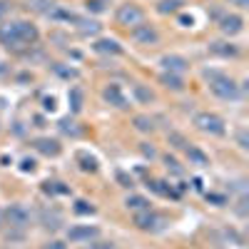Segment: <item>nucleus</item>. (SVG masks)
Segmentation results:
<instances>
[{"label":"nucleus","mask_w":249,"mask_h":249,"mask_svg":"<svg viewBox=\"0 0 249 249\" xmlns=\"http://www.w3.org/2000/svg\"><path fill=\"white\" fill-rule=\"evenodd\" d=\"M88 10L90 13H102V10H105V5H107V0H88Z\"/></svg>","instance_id":"473e14b6"},{"label":"nucleus","mask_w":249,"mask_h":249,"mask_svg":"<svg viewBox=\"0 0 249 249\" xmlns=\"http://www.w3.org/2000/svg\"><path fill=\"white\" fill-rule=\"evenodd\" d=\"M30 210L25 204H20V202H15V204H10L8 210L3 212V219H8V224L10 227H15V230H25V227L30 224Z\"/></svg>","instance_id":"423d86ee"},{"label":"nucleus","mask_w":249,"mask_h":249,"mask_svg":"<svg viewBox=\"0 0 249 249\" xmlns=\"http://www.w3.org/2000/svg\"><path fill=\"white\" fill-rule=\"evenodd\" d=\"M82 100H85V95H82L80 88H70L68 90V102H70V112L72 115H80L82 112Z\"/></svg>","instance_id":"aec40b11"},{"label":"nucleus","mask_w":249,"mask_h":249,"mask_svg":"<svg viewBox=\"0 0 249 249\" xmlns=\"http://www.w3.org/2000/svg\"><path fill=\"white\" fill-rule=\"evenodd\" d=\"M43 224L48 227V230H57V227H60V212L57 210H45L43 212Z\"/></svg>","instance_id":"c85d7f7f"},{"label":"nucleus","mask_w":249,"mask_h":249,"mask_svg":"<svg viewBox=\"0 0 249 249\" xmlns=\"http://www.w3.org/2000/svg\"><path fill=\"white\" fill-rule=\"evenodd\" d=\"M232 5H237V8H247L249 5V0H230Z\"/></svg>","instance_id":"37998d69"},{"label":"nucleus","mask_w":249,"mask_h":249,"mask_svg":"<svg viewBox=\"0 0 249 249\" xmlns=\"http://www.w3.org/2000/svg\"><path fill=\"white\" fill-rule=\"evenodd\" d=\"M85 249H117L112 242H92V244H88Z\"/></svg>","instance_id":"f704fd0d"},{"label":"nucleus","mask_w":249,"mask_h":249,"mask_svg":"<svg viewBox=\"0 0 249 249\" xmlns=\"http://www.w3.org/2000/svg\"><path fill=\"white\" fill-rule=\"evenodd\" d=\"M160 65L164 68V72H170V75H184L187 68H190V62H187L184 57H179V55H164L160 60Z\"/></svg>","instance_id":"9b49d317"},{"label":"nucleus","mask_w":249,"mask_h":249,"mask_svg":"<svg viewBox=\"0 0 249 249\" xmlns=\"http://www.w3.org/2000/svg\"><path fill=\"white\" fill-rule=\"evenodd\" d=\"M0 227H3V212H0Z\"/></svg>","instance_id":"a18cd8bd"},{"label":"nucleus","mask_w":249,"mask_h":249,"mask_svg":"<svg viewBox=\"0 0 249 249\" xmlns=\"http://www.w3.org/2000/svg\"><path fill=\"white\" fill-rule=\"evenodd\" d=\"M219 30H222V35H227V37L239 35V33L244 30V20H242V15H237V13H227V15H222V18H219Z\"/></svg>","instance_id":"6e6552de"},{"label":"nucleus","mask_w":249,"mask_h":249,"mask_svg":"<svg viewBox=\"0 0 249 249\" xmlns=\"http://www.w3.org/2000/svg\"><path fill=\"white\" fill-rule=\"evenodd\" d=\"M115 20H117V25L132 30V28H137V25L144 23V10H142L140 5H135V3H124V5L117 8Z\"/></svg>","instance_id":"7ed1b4c3"},{"label":"nucleus","mask_w":249,"mask_h":249,"mask_svg":"<svg viewBox=\"0 0 249 249\" xmlns=\"http://www.w3.org/2000/svg\"><path fill=\"white\" fill-rule=\"evenodd\" d=\"M25 3H28V8L30 10H35V13H43V15H48L57 3H55V0H25Z\"/></svg>","instance_id":"a878e982"},{"label":"nucleus","mask_w":249,"mask_h":249,"mask_svg":"<svg viewBox=\"0 0 249 249\" xmlns=\"http://www.w3.org/2000/svg\"><path fill=\"white\" fill-rule=\"evenodd\" d=\"M33 147H35V152L45 155V157H57L62 152V144L57 140H53V137H37V140H33Z\"/></svg>","instance_id":"9d476101"},{"label":"nucleus","mask_w":249,"mask_h":249,"mask_svg":"<svg viewBox=\"0 0 249 249\" xmlns=\"http://www.w3.org/2000/svg\"><path fill=\"white\" fill-rule=\"evenodd\" d=\"M37 40H40V30L28 20H10V23L0 25V45L13 53H23L33 48Z\"/></svg>","instance_id":"f257e3e1"},{"label":"nucleus","mask_w":249,"mask_h":249,"mask_svg":"<svg viewBox=\"0 0 249 249\" xmlns=\"http://www.w3.org/2000/svg\"><path fill=\"white\" fill-rule=\"evenodd\" d=\"M43 192H48V195H68L70 187H65L62 182H45L43 184Z\"/></svg>","instance_id":"c756f323"},{"label":"nucleus","mask_w":249,"mask_h":249,"mask_svg":"<svg viewBox=\"0 0 249 249\" xmlns=\"http://www.w3.org/2000/svg\"><path fill=\"white\" fill-rule=\"evenodd\" d=\"M75 160H77V164H80L82 172H97V160H95L90 152H77Z\"/></svg>","instance_id":"5701e85b"},{"label":"nucleus","mask_w":249,"mask_h":249,"mask_svg":"<svg viewBox=\"0 0 249 249\" xmlns=\"http://www.w3.org/2000/svg\"><path fill=\"white\" fill-rule=\"evenodd\" d=\"M124 207L132 210V212H144V210H150V199L142 197V195H130L127 199H124Z\"/></svg>","instance_id":"6ab92c4d"},{"label":"nucleus","mask_w":249,"mask_h":249,"mask_svg":"<svg viewBox=\"0 0 249 249\" xmlns=\"http://www.w3.org/2000/svg\"><path fill=\"white\" fill-rule=\"evenodd\" d=\"M132 122H135V130H140V132H152L155 130V122L147 115H137Z\"/></svg>","instance_id":"cd10ccee"},{"label":"nucleus","mask_w":249,"mask_h":249,"mask_svg":"<svg viewBox=\"0 0 249 249\" xmlns=\"http://www.w3.org/2000/svg\"><path fill=\"white\" fill-rule=\"evenodd\" d=\"M43 249H68V247H65V242H60V239H53V242L43 244Z\"/></svg>","instance_id":"e433bc0d"},{"label":"nucleus","mask_w":249,"mask_h":249,"mask_svg":"<svg viewBox=\"0 0 249 249\" xmlns=\"http://www.w3.org/2000/svg\"><path fill=\"white\" fill-rule=\"evenodd\" d=\"M210 53L212 55H222V57H237L239 55V50L232 43H212L210 45Z\"/></svg>","instance_id":"4be33fe9"},{"label":"nucleus","mask_w":249,"mask_h":249,"mask_svg":"<svg viewBox=\"0 0 249 249\" xmlns=\"http://www.w3.org/2000/svg\"><path fill=\"white\" fill-rule=\"evenodd\" d=\"M207 199H210V202H214L217 207L227 204V197H222V195H207Z\"/></svg>","instance_id":"4c0bfd02"},{"label":"nucleus","mask_w":249,"mask_h":249,"mask_svg":"<svg viewBox=\"0 0 249 249\" xmlns=\"http://www.w3.org/2000/svg\"><path fill=\"white\" fill-rule=\"evenodd\" d=\"M164 164H167V170L172 172V175H184V170H182V164L172 157V155H164Z\"/></svg>","instance_id":"2f4dec72"},{"label":"nucleus","mask_w":249,"mask_h":249,"mask_svg":"<svg viewBox=\"0 0 249 249\" xmlns=\"http://www.w3.org/2000/svg\"><path fill=\"white\" fill-rule=\"evenodd\" d=\"M132 37H135V43H140V45H157L160 43V33L152 25H147V23L132 28Z\"/></svg>","instance_id":"1a4fd4ad"},{"label":"nucleus","mask_w":249,"mask_h":249,"mask_svg":"<svg viewBox=\"0 0 249 249\" xmlns=\"http://www.w3.org/2000/svg\"><path fill=\"white\" fill-rule=\"evenodd\" d=\"M102 100H105L107 105H112V107H120V110H127L130 107V102H127V97H124L122 88L115 85V82L105 85V90H102Z\"/></svg>","instance_id":"0eeeda50"},{"label":"nucleus","mask_w":249,"mask_h":249,"mask_svg":"<svg viewBox=\"0 0 249 249\" xmlns=\"http://www.w3.org/2000/svg\"><path fill=\"white\" fill-rule=\"evenodd\" d=\"M53 72L62 80H77L80 77V70L77 68H70V65H62V62H55L53 65Z\"/></svg>","instance_id":"393cba45"},{"label":"nucleus","mask_w":249,"mask_h":249,"mask_svg":"<svg viewBox=\"0 0 249 249\" xmlns=\"http://www.w3.org/2000/svg\"><path fill=\"white\" fill-rule=\"evenodd\" d=\"M92 50L100 53V55H120V53H122L120 43H117V40H112V37H100V40H95Z\"/></svg>","instance_id":"ddd939ff"},{"label":"nucleus","mask_w":249,"mask_h":249,"mask_svg":"<svg viewBox=\"0 0 249 249\" xmlns=\"http://www.w3.org/2000/svg\"><path fill=\"white\" fill-rule=\"evenodd\" d=\"M43 107H45V110H50V112H53V110H55V97H53V95H50V97H45V100H43Z\"/></svg>","instance_id":"ea45409f"},{"label":"nucleus","mask_w":249,"mask_h":249,"mask_svg":"<svg viewBox=\"0 0 249 249\" xmlns=\"http://www.w3.org/2000/svg\"><path fill=\"white\" fill-rule=\"evenodd\" d=\"M48 18H50V20H55V23H68V25L72 23V25H75L80 15H77V13H72V10H68V8H62V5H55V8L48 13Z\"/></svg>","instance_id":"4468645a"},{"label":"nucleus","mask_w":249,"mask_h":249,"mask_svg":"<svg viewBox=\"0 0 249 249\" xmlns=\"http://www.w3.org/2000/svg\"><path fill=\"white\" fill-rule=\"evenodd\" d=\"M239 147H242V150H247V147H249V144H247V135H244V132L239 135Z\"/></svg>","instance_id":"c03bdc74"},{"label":"nucleus","mask_w":249,"mask_h":249,"mask_svg":"<svg viewBox=\"0 0 249 249\" xmlns=\"http://www.w3.org/2000/svg\"><path fill=\"white\" fill-rule=\"evenodd\" d=\"M132 95H135L137 102H142V105H150V102L155 100V92L150 88H144V85H135L132 88Z\"/></svg>","instance_id":"bb28decb"},{"label":"nucleus","mask_w":249,"mask_h":249,"mask_svg":"<svg viewBox=\"0 0 249 249\" xmlns=\"http://www.w3.org/2000/svg\"><path fill=\"white\" fill-rule=\"evenodd\" d=\"M117 179H120V182H122V187H132V179H127V177H124V175H122V172H120V175H117Z\"/></svg>","instance_id":"79ce46f5"},{"label":"nucleus","mask_w":249,"mask_h":249,"mask_svg":"<svg viewBox=\"0 0 249 249\" xmlns=\"http://www.w3.org/2000/svg\"><path fill=\"white\" fill-rule=\"evenodd\" d=\"M142 155L152 160L155 157V147H152V144H147V142H142Z\"/></svg>","instance_id":"58836bf2"},{"label":"nucleus","mask_w":249,"mask_h":249,"mask_svg":"<svg viewBox=\"0 0 249 249\" xmlns=\"http://www.w3.org/2000/svg\"><path fill=\"white\" fill-rule=\"evenodd\" d=\"M135 224H137V230L142 232H162L164 227H167V217H162L152 210H144V212H137L135 214Z\"/></svg>","instance_id":"39448f33"},{"label":"nucleus","mask_w":249,"mask_h":249,"mask_svg":"<svg viewBox=\"0 0 249 249\" xmlns=\"http://www.w3.org/2000/svg\"><path fill=\"white\" fill-rule=\"evenodd\" d=\"M147 187H150V190L155 192V195H160V197H179V192L175 190V187L172 184H167V182H162V179H150L147 182Z\"/></svg>","instance_id":"2eb2a0df"},{"label":"nucleus","mask_w":249,"mask_h":249,"mask_svg":"<svg viewBox=\"0 0 249 249\" xmlns=\"http://www.w3.org/2000/svg\"><path fill=\"white\" fill-rule=\"evenodd\" d=\"M184 5H187V0H160V3H157V13L175 15V13L184 10Z\"/></svg>","instance_id":"dca6fc26"},{"label":"nucleus","mask_w":249,"mask_h":249,"mask_svg":"<svg viewBox=\"0 0 249 249\" xmlns=\"http://www.w3.org/2000/svg\"><path fill=\"white\" fill-rule=\"evenodd\" d=\"M170 142L175 144L177 150H187V147H190V144H187V140H184L182 135H177V132H172V135H170Z\"/></svg>","instance_id":"72a5a7b5"},{"label":"nucleus","mask_w":249,"mask_h":249,"mask_svg":"<svg viewBox=\"0 0 249 249\" xmlns=\"http://www.w3.org/2000/svg\"><path fill=\"white\" fill-rule=\"evenodd\" d=\"M72 210H75V214H95L97 212L95 207H92V202H88V199H77Z\"/></svg>","instance_id":"7c9ffc66"},{"label":"nucleus","mask_w":249,"mask_h":249,"mask_svg":"<svg viewBox=\"0 0 249 249\" xmlns=\"http://www.w3.org/2000/svg\"><path fill=\"white\" fill-rule=\"evenodd\" d=\"M195 124H197L199 132L212 135V137H222L227 132L224 120L219 115H214V112H199V115H195Z\"/></svg>","instance_id":"20e7f679"},{"label":"nucleus","mask_w":249,"mask_h":249,"mask_svg":"<svg viewBox=\"0 0 249 249\" xmlns=\"http://www.w3.org/2000/svg\"><path fill=\"white\" fill-rule=\"evenodd\" d=\"M57 127H60V132L62 135H70V137H82V127H77V122L75 120H70V117H62L60 122H57Z\"/></svg>","instance_id":"412c9836"},{"label":"nucleus","mask_w":249,"mask_h":249,"mask_svg":"<svg viewBox=\"0 0 249 249\" xmlns=\"http://www.w3.org/2000/svg\"><path fill=\"white\" fill-rule=\"evenodd\" d=\"M8 10H10V3H8V0H0V18H3Z\"/></svg>","instance_id":"a19ab883"},{"label":"nucleus","mask_w":249,"mask_h":249,"mask_svg":"<svg viewBox=\"0 0 249 249\" xmlns=\"http://www.w3.org/2000/svg\"><path fill=\"white\" fill-rule=\"evenodd\" d=\"M20 170H23V172H35V160L25 157L23 162H20Z\"/></svg>","instance_id":"c9c22d12"},{"label":"nucleus","mask_w":249,"mask_h":249,"mask_svg":"<svg viewBox=\"0 0 249 249\" xmlns=\"http://www.w3.org/2000/svg\"><path fill=\"white\" fill-rule=\"evenodd\" d=\"M0 249H5V247H0Z\"/></svg>","instance_id":"49530a36"},{"label":"nucleus","mask_w":249,"mask_h":249,"mask_svg":"<svg viewBox=\"0 0 249 249\" xmlns=\"http://www.w3.org/2000/svg\"><path fill=\"white\" fill-rule=\"evenodd\" d=\"M160 82L167 90H172V92H182L184 90V80H182V75H170V72H162L160 75Z\"/></svg>","instance_id":"f3484780"},{"label":"nucleus","mask_w":249,"mask_h":249,"mask_svg":"<svg viewBox=\"0 0 249 249\" xmlns=\"http://www.w3.org/2000/svg\"><path fill=\"white\" fill-rule=\"evenodd\" d=\"M75 28L82 33V35H97L100 33V23L97 20H85V18H77V23H75Z\"/></svg>","instance_id":"b1692460"},{"label":"nucleus","mask_w":249,"mask_h":249,"mask_svg":"<svg viewBox=\"0 0 249 249\" xmlns=\"http://www.w3.org/2000/svg\"><path fill=\"white\" fill-rule=\"evenodd\" d=\"M95 237H100V230L97 227H90V224H80V227H70L68 230L70 242H90Z\"/></svg>","instance_id":"f8f14e48"},{"label":"nucleus","mask_w":249,"mask_h":249,"mask_svg":"<svg viewBox=\"0 0 249 249\" xmlns=\"http://www.w3.org/2000/svg\"><path fill=\"white\" fill-rule=\"evenodd\" d=\"M184 155L190 160V164H197V167H207V164H210V157H207L199 147H192V144L184 150Z\"/></svg>","instance_id":"a211bd4d"},{"label":"nucleus","mask_w":249,"mask_h":249,"mask_svg":"<svg viewBox=\"0 0 249 249\" xmlns=\"http://www.w3.org/2000/svg\"><path fill=\"white\" fill-rule=\"evenodd\" d=\"M207 82H210V90L219 97V100H237L242 92H239V85L224 72H217V70H207L204 72Z\"/></svg>","instance_id":"f03ea898"}]
</instances>
